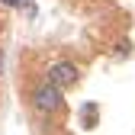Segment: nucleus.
<instances>
[{
    "instance_id": "obj_1",
    "label": "nucleus",
    "mask_w": 135,
    "mask_h": 135,
    "mask_svg": "<svg viewBox=\"0 0 135 135\" xmlns=\"http://www.w3.org/2000/svg\"><path fill=\"white\" fill-rule=\"evenodd\" d=\"M32 106H36L39 113H58L61 109V90L55 87V84H42V87H36V93H32Z\"/></svg>"
},
{
    "instance_id": "obj_2",
    "label": "nucleus",
    "mask_w": 135,
    "mask_h": 135,
    "mask_svg": "<svg viewBox=\"0 0 135 135\" xmlns=\"http://www.w3.org/2000/svg\"><path fill=\"white\" fill-rule=\"evenodd\" d=\"M77 77H80V71H77V64H71V61H58V64L48 68V84H55L58 90L74 87Z\"/></svg>"
},
{
    "instance_id": "obj_3",
    "label": "nucleus",
    "mask_w": 135,
    "mask_h": 135,
    "mask_svg": "<svg viewBox=\"0 0 135 135\" xmlns=\"http://www.w3.org/2000/svg\"><path fill=\"white\" fill-rule=\"evenodd\" d=\"M0 3H3V7H23L26 0H0Z\"/></svg>"
},
{
    "instance_id": "obj_4",
    "label": "nucleus",
    "mask_w": 135,
    "mask_h": 135,
    "mask_svg": "<svg viewBox=\"0 0 135 135\" xmlns=\"http://www.w3.org/2000/svg\"><path fill=\"white\" fill-rule=\"evenodd\" d=\"M0 71H3V48H0Z\"/></svg>"
}]
</instances>
